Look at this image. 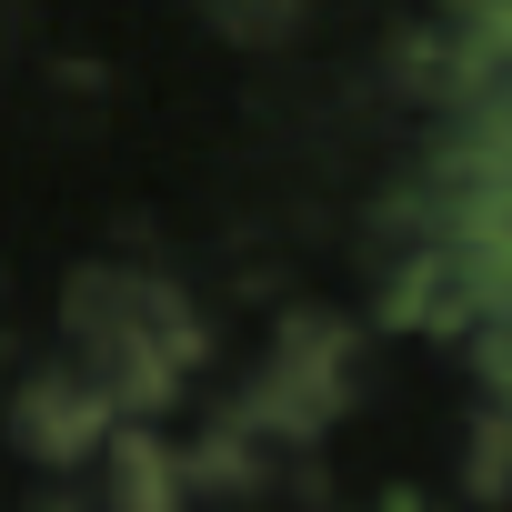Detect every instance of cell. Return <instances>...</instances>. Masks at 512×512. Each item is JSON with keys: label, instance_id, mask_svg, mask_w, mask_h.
<instances>
[{"label": "cell", "instance_id": "cell-1", "mask_svg": "<svg viewBox=\"0 0 512 512\" xmlns=\"http://www.w3.org/2000/svg\"><path fill=\"white\" fill-rule=\"evenodd\" d=\"M201 11H211L231 41H282V31L312 11V0H201Z\"/></svg>", "mask_w": 512, "mask_h": 512}]
</instances>
